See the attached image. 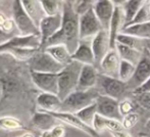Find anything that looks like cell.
Masks as SVG:
<instances>
[{
    "label": "cell",
    "mask_w": 150,
    "mask_h": 137,
    "mask_svg": "<svg viewBox=\"0 0 150 137\" xmlns=\"http://www.w3.org/2000/svg\"><path fill=\"white\" fill-rule=\"evenodd\" d=\"M39 94L28 62L0 53V115L18 111L33 115Z\"/></svg>",
    "instance_id": "1"
},
{
    "label": "cell",
    "mask_w": 150,
    "mask_h": 137,
    "mask_svg": "<svg viewBox=\"0 0 150 137\" xmlns=\"http://www.w3.org/2000/svg\"><path fill=\"white\" fill-rule=\"evenodd\" d=\"M80 16L75 11L73 1L62 2V25L60 30L47 41L41 50L48 46L65 45L71 54L80 44Z\"/></svg>",
    "instance_id": "2"
},
{
    "label": "cell",
    "mask_w": 150,
    "mask_h": 137,
    "mask_svg": "<svg viewBox=\"0 0 150 137\" xmlns=\"http://www.w3.org/2000/svg\"><path fill=\"white\" fill-rule=\"evenodd\" d=\"M83 65L73 60L71 64L65 66L58 74V97L61 102L65 99L73 92L77 91L79 84L80 74Z\"/></svg>",
    "instance_id": "3"
},
{
    "label": "cell",
    "mask_w": 150,
    "mask_h": 137,
    "mask_svg": "<svg viewBox=\"0 0 150 137\" xmlns=\"http://www.w3.org/2000/svg\"><path fill=\"white\" fill-rule=\"evenodd\" d=\"M99 92L96 88L87 90V91H77L73 92L62 102L61 111L62 113L77 114L80 111L86 109L87 106L96 102L99 97Z\"/></svg>",
    "instance_id": "4"
},
{
    "label": "cell",
    "mask_w": 150,
    "mask_h": 137,
    "mask_svg": "<svg viewBox=\"0 0 150 137\" xmlns=\"http://www.w3.org/2000/svg\"><path fill=\"white\" fill-rule=\"evenodd\" d=\"M28 66L31 72L44 74H59L64 68L45 50L40 49L28 62Z\"/></svg>",
    "instance_id": "5"
},
{
    "label": "cell",
    "mask_w": 150,
    "mask_h": 137,
    "mask_svg": "<svg viewBox=\"0 0 150 137\" xmlns=\"http://www.w3.org/2000/svg\"><path fill=\"white\" fill-rule=\"evenodd\" d=\"M11 6L13 22L22 36H40L39 28L34 24V22L28 16L23 6L22 1L16 0L11 2Z\"/></svg>",
    "instance_id": "6"
},
{
    "label": "cell",
    "mask_w": 150,
    "mask_h": 137,
    "mask_svg": "<svg viewBox=\"0 0 150 137\" xmlns=\"http://www.w3.org/2000/svg\"><path fill=\"white\" fill-rule=\"evenodd\" d=\"M97 85H98V88L96 89L98 90L100 95L108 96V97L115 98L117 100H119L122 97L126 90V83L122 82L117 78L107 77V76L101 75V74L99 75Z\"/></svg>",
    "instance_id": "7"
},
{
    "label": "cell",
    "mask_w": 150,
    "mask_h": 137,
    "mask_svg": "<svg viewBox=\"0 0 150 137\" xmlns=\"http://www.w3.org/2000/svg\"><path fill=\"white\" fill-rule=\"evenodd\" d=\"M102 30L93 7L80 16V40H92Z\"/></svg>",
    "instance_id": "8"
},
{
    "label": "cell",
    "mask_w": 150,
    "mask_h": 137,
    "mask_svg": "<svg viewBox=\"0 0 150 137\" xmlns=\"http://www.w3.org/2000/svg\"><path fill=\"white\" fill-rule=\"evenodd\" d=\"M34 85L42 93L58 94V74H44L31 72Z\"/></svg>",
    "instance_id": "9"
},
{
    "label": "cell",
    "mask_w": 150,
    "mask_h": 137,
    "mask_svg": "<svg viewBox=\"0 0 150 137\" xmlns=\"http://www.w3.org/2000/svg\"><path fill=\"white\" fill-rule=\"evenodd\" d=\"M97 114L107 119L117 120L122 122L124 117L120 111V102L115 98L105 95H99L96 100Z\"/></svg>",
    "instance_id": "10"
},
{
    "label": "cell",
    "mask_w": 150,
    "mask_h": 137,
    "mask_svg": "<svg viewBox=\"0 0 150 137\" xmlns=\"http://www.w3.org/2000/svg\"><path fill=\"white\" fill-rule=\"evenodd\" d=\"M62 25V12L53 16H46L41 22L39 27L40 36H41V47L40 50L45 46L47 41L53 37L60 30Z\"/></svg>",
    "instance_id": "11"
},
{
    "label": "cell",
    "mask_w": 150,
    "mask_h": 137,
    "mask_svg": "<svg viewBox=\"0 0 150 137\" xmlns=\"http://www.w3.org/2000/svg\"><path fill=\"white\" fill-rule=\"evenodd\" d=\"M115 4L113 1L109 0H101V1H95L93 9L96 14L97 18L100 22L102 29L108 32L109 26H110L111 20H112L113 12H115Z\"/></svg>",
    "instance_id": "12"
},
{
    "label": "cell",
    "mask_w": 150,
    "mask_h": 137,
    "mask_svg": "<svg viewBox=\"0 0 150 137\" xmlns=\"http://www.w3.org/2000/svg\"><path fill=\"white\" fill-rule=\"evenodd\" d=\"M91 44H92V50L93 53H94L95 62L99 66L100 62L103 60V58L106 56V54L111 49L110 38H109L108 32L102 30L93 38Z\"/></svg>",
    "instance_id": "13"
},
{
    "label": "cell",
    "mask_w": 150,
    "mask_h": 137,
    "mask_svg": "<svg viewBox=\"0 0 150 137\" xmlns=\"http://www.w3.org/2000/svg\"><path fill=\"white\" fill-rule=\"evenodd\" d=\"M41 36H16L7 43L0 46V53H4L11 48H31L40 49Z\"/></svg>",
    "instance_id": "14"
},
{
    "label": "cell",
    "mask_w": 150,
    "mask_h": 137,
    "mask_svg": "<svg viewBox=\"0 0 150 137\" xmlns=\"http://www.w3.org/2000/svg\"><path fill=\"white\" fill-rule=\"evenodd\" d=\"M150 78V50L144 48L140 62L136 66V71L129 83H134V90L142 85Z\"/></svg>",
    "instance_id": "15"
},
{
    "label": "cell",
    "mask_w": 150,
    "mask_h": 137,
    "mask_svg": "<svg viewBox=\"0 0 150 137\" xmlns=\"http://www.w3.org/2000/svg\"><path fill=\"white\" fill-rule=\"evenodd\" d=\"M120 57L115 49H110L103 60L99 65V71L101 75L119 79V70L120 65Z\"/></svg>",
    "instance_id": "16"
},
{
    "label": "cell",
    "mask_w": 150,
    "mask_h": 137,
    "mask_svg": "<svg viewBox=\"0 0 150 137\" xmlns=\"http://www.w3.org/2000/svg\"><path fill=\"white\" fill-rule=\"evenodd\" d=\"M51 115L53 116L55 119H57L60 123L67 124V125L76 128V129L80 130V131H83L84 133L88 134V135H90L91 137H99V134L97 133L93 128H91L89 126L86 125L85 123H83L75 114L59 111V113H52Z\"/></svg>",
    "instance_id": "17"
},
{
    "label": "cell",
    "mask_w": 150,
    "mask_h": 137,
    "mask_svg": "<svg viewBox=\"0 0 150 137\" xmlns=\"http://www.w3.org/2000/svg\"><path fill=\"white\" fill-rule=\"evenodd\" d=\"M58 122L59 121L57 119H55L50 113L36 111L31 117L30 125L32 128L42 131V133H43V132L48 131V130L54 128L55 126L59 125V124H57Z\"/></svg>",
    "instance_id": "18"
},
{
    "label": "cell",
    "mask_w": 150,
    "mask_h": 137,
    "mask_svg": "<svg viewBox=\"0 0 150 137\" xmlns=\"http://www.w3.org/2000/svg\"><path fill=\"white\" fill-rule=\"evenodd\" d=\"M99 75L100 74L98 73V70L95 66H89V65L83 66L81 74H80L77 90L87 91V90L95 88L97 85V82H98Z\"/></svg>",
    "instance_id": "19"
},
{
    "label": "cell",
    "mask_w": 150,
    "mask_h": 137,
    "mask_svg": "<svg viewBox=\"0 0 150 137\" xmlns=\"http://www.w3.org/2000/svg\"><path fill=\"white\" fill-rule=\"evenodd\" d=\"M126 24L125 21V12L122 6L115 5V12H113L112 20H111L110 26H109L108 34L110 38V46L111 49H115L117 45V38L119 34H120Z\"/></svg>",
    "instance_id": "20"
},
{
    "label": "cell",
    "mask_w": 150,
    "mask_h": 137,
    "mask_svg": "<svg viewBox=\"0 0 150 137\" xmlns=\"http://www.w3.org/2000/svg\"><path fill=\"white\" fill-rule=\"evenodd\" d=\"M91 41L92 40H81L77 50L71 54V60L80 62L83 66H85V65L95 66L96 62H95Z\"/></svg>",
    "instance_id": "21"
},
{
    "label": "cell",
    "mask_w": 150,
    "mask_h": 137,
    "mask_svg": "<svg viewBox=\"0 0 150 137\" xmlns=\"http://www.w3.org/2000/svg\"><path fill=\"white\" fill-rule=\"evenodd\" d=\"M36 104L39 107V111L46 113H59L61 111L62 102L58 95L50 93H40L36 100Z\"/></svg>",
    "instance_id": "22"
},
{
    "label": "cell",
    "mask_w": 150,
    "mask_h": 137,
    "mask_svg": "<svg viewBox=\"0 0 150 137\" xmlns=\"http://www.w3.org/2000/svg\"><path fill=\"white\" fill-rule=\"evenodd\" d=\"M25 10L34 22V24L39 28L41 22L46 18V13L42 7L41 1H30V0H24L22 1Z\"/></svg>",
    "instance_id": "23"
},
{
    "label": "cell",
    "mask_w": 150,
    "mask_h": 137,
    "mask_svg": "<svg viewBox=\"0 0 150 137\" xmlns=\"http://www.w3.org/2000/svg\"><path fill=\"white\" fill-rule=\"evenodd\" d=\"M93 129L99 134L104 129H108L111 132H117L125 130V128L122 126V122L112 119H107V118H104L97 114L96 117H95L94 123H93Z\"/></svg>",
    "instance_id": "24"
},
{
    "label": "cell",
    "mask_w": 150,
    "mask_h": 137,
    "mask_svg": "<svg viewBox=\"0 0 150 137\" xmlns=\"http://www.w3.org/2000/svg\"><path fill=\"white\" fill-rule=\"evenodd\" d=\"M47 53H49L54 60L57 62H59L62 66H67L73 62L71 60V53L65 45H53V46H48L45 48Z\"/></svg>",
    "instance_id": "25"
},
{
    "label": "cell",
    "mask_w": 150,
    "mask_h": 137,
    "mask_svg": "<svg viewBox=\"0 0 150 137\" xmlns=\"http://www.w3.org/2000/svg\"><path fill=\"white\" fill-rule=\"evenodd\" d=\"M115 50L119 53L120 57L122 60H126V62H129L131 64L137 66L138 62H140L141 56H142L143 51L138 49H135V48L129 47V46H125L122 45V44L117 43L115 45Z\"/></svg>",
    "instance_id": "26"
},
{
    "label": "cell",
    "mask_w": 150,
    "mask_h": 137,
    "mask_svg": "<svg viewBox=\"0 0 150 137\" xmlns=\"http://www.w3.org/2000/svg\"><path fill=\"white\" fill-rule=\"evenodd\" d=\"M25 129H26V127L24 126V123L18 117L10 115L0 116V130H2V131L13 132Z\"/></svg>",
    "instance_id": "27"
},
{
    "label": "cell",
    "mask_w": 150,
    "mask_h": 137,
    "mask_svg": "<svg viewBox=\"0 0 150 137\" xmlns=\"http://www.w3.org/2000/svg\"><path fill=\"white\" fill-rule=\"evenodd\" d=\"M122 33L127 35L134 36L136 38L143 39H150V22L144 23L140 25H134V26L125 27Z\"/></svg>",
    "instance_id": "28"
},
{
    "label": "cell",
    "mask_w": 150,
    "mask_h": 137,
    "mask_svg": "<svg viewBox=\"0 0 150 137\" xmlns=\"http://www.w3.org/2000/svg\"><path fill=\"white\" fill-rule=\"evenodd\" d=\"M145 1H139V0H134V1H126L122 5L125 12V21L126 24L125 26L129 25L134 18L136 16V14L138 13V11L140 10V8L144 5Z\"/></svg>",
    "instance_id": "29"
},
{
    "label": "cell",
    "mask_w": 150,
    "mask_h": 137,
    "mask_svg": "<svg viewBox=\"0 0 150 137\" xmlns=\"http://www.w3.org/2000/svg\"><path fill=\"white\" fill-rule=\"evenodd\" d=\"M97 115V104L96 102L93 103V104L87 106L86 109L80 111L79 113L76 114L78 118L81 120L83 123H85L87 126L93 128V123H94L95 117Z\"/></svg>",
    "instance_id": "30"
},
{
    "label": "cell",
    "mask_w": 150,
    "mask_h": 137,
    "mask_svg": "<svg viewBox=\"0 0 150 137\" xmlns=\"http://www.w3.org/2000/svg\"><path fill=\"white\" fill-rule=\"evenodd\" d=\"M136 71V66L126 60H120L119 70V79L124 83H129L132 80Z\"/></svg>",
    "instance_id": "31"
},
{
    "label": "cell",
    "mask_w": 150,
    "mask_h": 137,
    "mask_svg": "<svg viewBox=\"0 0 150 137\" xmlns=\"http://www.w3.org/2000/svg\"><path fill=\"white\" fill-rule=\"evenodd\" d=\"M117 43L135 48V49L141 50V51L144 50V48L142 47V40L139 39V38L134 37V36L124 34V33L119 34V36H117Z\"/></svg>",
    "instance_id": "32"
},
{
    "label": "cell",
    "mask_w": 150,
    "mask_h": 137,
    "mask_svg": "<svg viewBox=\"0 0 150 137\" xmlns=\"http://www.w3.org/2000/svg\"><path fill=\"white\" fill-rule=\"evenodd\" d=\"M41 4L47 16H53L62 12V1L42 0Z\"/></svg>",
    "instance_id": "33"
},
{
    "label": "cell",
    "mask_w": 150,
    "mask_h": 137,
    "mask_svg": "<svg viewBox=\"0 0 150 137\" xmlns=\"http://www.w3.org/2000/svg\"><path fill=\"white\" fill-rule=\"evenodd\" d=\"M149 6H150V4L145 2L144 5L140 8L138 13H137L136 16L134 18V20H133L130 24L127 25V26H125V27L134 26V25H140V24H144V23L150 22V7Z\"/></svg>",
    "instance_id": "34"
},
{
    "label": "cell",
    "mask_w": 150,
    "mask_h": 137,
    "mask_svg": "<svg viewBox=\"0 0 150 137\" xmlns=\"http://www.w3.org/2000/svg\"><path fill=\"white\" fill-rule=\"evenodd\" d=\"M74 2V8L75 11L78 13V16H82L85 12L94 6V1H73Z\"/></svg>",
    "instance_id": "35"
},
{
    "label": "cell",
    "mask_w": 150,
    "mask_h": 137,
    "mask_svg": "<svg viewBox=\"0 0 150 137\" xmlns=\"http://www.w3.org/2000/svg\"><path fill=\"white\" fill-rule=\"evenodd\" d=\"M16 26L13 20L6 16L3 12H0V29L4 32L7 33H13V28Z\"/></svg>",
    "instance_id": "36"
},
{
    "label": "cell",
    "mask_w": 150,
    "mask_h": 137,
    "mask_svg": "<svg viewBox=\"0 0 150 137\" xmlns=\"http://www.w3.org/2000/svg\"><path fill=\"white\" fill-rule=\"evenodd\" d=\"M65 128L59 124L52 129L43 132L40 137H65Z\"/></svg>",
    "instance_id": "37"
},
{
    "label": "cell",
    "mask_w": 150,
    "mask_h": 137,
    "mask_svg": "<svg viewBox=\"0 0 150 137\" xmlns=\"http://www.w3.org/2000/svg\"><path fill=\"white\" fill-rule=\"evenodd\" d=\"M139 121V115L137 113H132L129 114V115L125 116L124 119L122 121V124L124 126L125 130L126 129H130V128L134 127Z\"/></svg>",
    "instance_id": "38"
},
{
    "label": "cell",
    "mask_w": 150,
    "mask_h": 137,
    "mask_svg": "<svg viewBox=\"0 0 150 137\" xmlns=\"http://www.w3.org/2000/svg\"><path fill=\"white\" fill-rule=\"evenodd\" d=\"M133 111H134V105L129 99H125L120 102V111L122 117L129 115V114L134 113Z\"/></svg>",
    "instance_id": "39"
},
{
    "label": "cell",
    "mask_w": 150,
    "mask_h": 137,
    "mask_svg": "<svg viewBox=\"0 0 150 137\" xmlns=\"http://www.w3.org/2000/svg\"><path fill=\"white\" fill-rule=\"evenodd\" d=\"M138 103L145 109H150V93H144L138 95Z\"/></svg>",
    "instance_id": "40"
},
{
    "label": "cell",
    "mask_w": 150,
    "mask_h": 137,
    "mask_svg": "<svg viewBox=\"0 0 150 137\" xmlns=\"http://www.w3.org/2000/svg\"><path fill=\"white\" fill-rule=\"evenodd\" d=\"M134 93L136 95H140V94H144V93H150V78L146 82H144L141 86L136 88L134 90Z\"/></svg>",
    "instance_id": "41"
},
{
    "label": "cell",
    "mask_w": 150,
    "mask_h": 137,
    "mask_svg": "<svg viewBox=\"0 0 150 137\" xmlns=\"http://www.w3.org/2000/svg\"><path fill=\"white\" fill-rule=\"evenodd\" d=\"M16 34L14 33H7V32H4L0 29V46L3 45V44L7 43L8 41L12 39L13 37H16Z\"/></svg>",
    "instance_id": "42"
},
{
    "label": "cell",
    "mask_w": 150,
    "mask_h": 137,
    "mask_svg": "<svg viewBox=\"0 0 150 137\" xmlns=\"http://www.w3.org/2000/svg\"><path fill=\"white\" fill-rule=\"evenodd\" d=\"M111 133H112V135L115 137H132L128 132L125 131V130H122V131H117V132H111Z\"/></svg>",
    "instance_id": "43"
},
{
    "label": "cell",
    "mask_w": 150,
    "mask_h": 137,
    "mask_svg": "<svg viewBox=\"0 0 150 137\" xmlns=\"http://www.w3.org/2000/svg\"><path fill=\"white\" fill-rule=\"evenodd\" d=\"M18 137H35V136H34V134L32 133V132H30V131H26L25 133L21 134V135H20V136H18Z\"/></svg>",
    "instance_id": "44"
},
{
    "label": "cell",
    "mask_w": 150,
    "mask_h": 137,
    "mask_svg": "<svg viewBox=\"0 0 150 137\" xmlns=\"http://www.w3.org/2000/svg\"><path fill=\"white\" fill-rule=\"evenodd\" d=\"M146 131H147V134H146V136H148V137H150V120L148 122L146 123Z\"/></svg>",
    "instance_id": "45"
},
{
    "label": "cell",
    "mask_w": 150,
    "mask_h": 137,
    "mask_svg": "<svg viewBox=\"0 0 150 137\" xmlns=\"http://www.w3.org/2000/svg\"><path fill=\"white\" fill-rule=\"evenodd\" d=\"M141 137H148V136H146V135H143V136H141Z\"/></svg>",
    "instance_id": "46"
}]
</instances>
